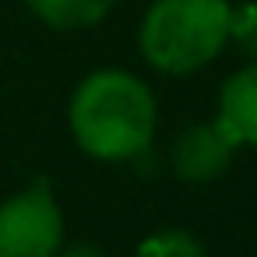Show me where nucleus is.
Listing matches in <instances>:
<instances>
[{"mask_svg": "<svg viewBox=\"0 0 257 257\" xmlns=\"http://www.w3.org/2000/svg\"><path fill=\"white\" fill-rule=\"evenodd\" d=\"M116 0H29V8L36 11L39 22L50 29H85L95 25L109 15Z\"/></svg>", "mask_w": 257, "mask_h": 257, "instance_id": "423d86ee", "label": "nucleus"}, {"mask_svg": "<svg viewBox=\"0 0 257 257\" xmlns=\"http://www.w3.org/2000/svg\"><path fill=\"white\" fill-rule=\"evenodd\" d=\"M64 257H106L99 246H88V243H78V246H71Z\"/></svg>", "mask_w": 257, "mask_h": 257, "instance_id": "1a4fd4ad", "label": "nucleus"}, {"mask_svg": "<svg viewBox=\"0 0 257 257\" xmlns=\"http://www.w3.org/2000/svg\"><path fill=\"white\" fill-rule=\"evenodd\" d=\"M239 145L225 134L218 120L211 123H194L173 141V173L187 183H211L232 166V152Z\"/></svg>", "mask_w": 257, "mask_h": 257, "instance_id": "20e7f679", "label": "nucleus"}, {"mask_svg": "<svg viewBox=\"0 0 257 257\" xmlns=\"http://www.w3.org/2000/svg\"><path fill=\"white\" fill-rule=\"evenodd\" d=\"M218 123L236 145L257 148V60L222 85Z\"/></svg>", "mask_w": 257, "mask_h": 257, "instance_id": "39448f33", "label": "nucleus"}, {"mask_svg": "<svg viewBox=\"0 0 257 257\" xmlns=\"http://www.w3.org/2000/svg\"><path fill=\"white\" fill-rule=\"evenodd\" d=\"M138 257H208L201 239L187 229H162L138 246Z\"/></svg>", "mask_w": 257, "mask_h": 257, "instance_id": "0eeeda50", "label": "nucleus"}, {"mask_svg": "<svg viewBox=\"0 0 257 257\" xmlns=\"http://www.w3.org/2000/svg\"><path fill=\"white\" fill-rule=\"evenodd\" d=\"M64 215L46 180L0 204V257H53L60 250Z\"/></svg>", "mask_w": 257, "mask_h": 257, "instance_id": "7ed1b4c3", "label": "nucleus"}, {"mask_svg": "<svg viewBox=\"0 0 257 257\" xmlns=\"http://www.w3.org/2000/svg\"><path fill=\"white\" fill-rule=\"evenodd\" d=\"M225 0H155L141 22V53L166 74H190L229 43Z\"/></svg>", "mask_w": 257, "mask_h": 257, "instance_id": "f03ea898", "label": "nucleus"}, {"mask_svg": "<svg viewBox=\"0 0 257 257\" xmlns=\"http://www.w3.org/2000/svg\"><path fill=\"white\" fill-rule=\"evenodd\" d=\"M229 39H236L239 50L257 60V4H243L229 15Z\"/></svg>", "mask_w": 257, "mask_h": 257, "instance_id": "6e6552de", "label": "nucleus"}, {"mask_svg": "<svg viewBox=\"0 0 257 257\" xmlns=\"http://www.w3.org/2000/svg\"><path fill=\"white\" fill-rule=\"evenodd\" d=\"M71 131L95 159H134L155 134V99L127 71H95L71 99Z\"/></svg>", "mask_w": 257, "mask_h": 257, "instance_id": "f257e3e1", "label": "nucleus"}]
</instances>
